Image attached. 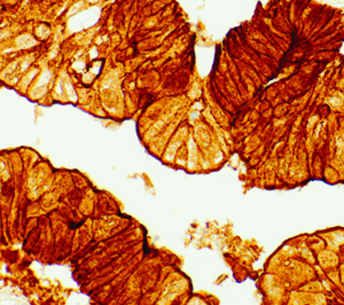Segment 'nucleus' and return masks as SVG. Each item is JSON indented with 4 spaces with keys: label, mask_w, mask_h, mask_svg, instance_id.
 I'll return each instance as SVG.
<instances>
[{
    "label": "nucleus",
    "mask_w": 344,
    "mask_h": 305,
    "mask_svg": "<svg viewBox=\"0 0 344 305\" xmlns=\"http://www.w3.org/2000/svg\"><path fill=\"white\" fill-rule=\"evenodd\" d=\"M330 1H334V2H344V0H330Z\"/></svg>",
    "instance_id": "nucleus-1"
}]
</instances>
